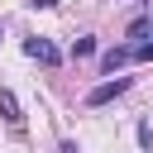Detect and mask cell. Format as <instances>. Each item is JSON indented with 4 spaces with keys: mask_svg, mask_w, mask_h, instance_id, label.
I'll list each match as a JSON object with an SVG mask.
<instances>
[{
    "mask_svg": "<svg viewBox=\"0 0 153 153\" xmlns=\"http://www.w3.org/2000/svg\"><path fill=\"white\" fill-rule=\"evenodd\" d=\"M129 62H153V38H129V43H115L105 57H100V72H120Z\"/></svg>",
    "mask_w": 153,
    "mask_h": 153,
    "instance_id": "6da1fadb",
    "label": "cell"
},
{
    "mask_svg": "<svg viewBox=\"0 0 153 153\" xmlns=\"http://www.w3.org/2000/svg\"><path fill=\"white\" fill-rule=\"evenodd\" d=\"M124 91H129V76L100 81V86H91V91H86V105H105V100H115V96H124Z\"/></svg>",
    "mask_w": 153,
    "mask_h": 153,
    "instance_id": "7a4b0ae2",
    "label": "cell"
},
{
    "mask_svg": "<svg viewBox=\"0 0 153 153\" xmlns=\"http://www.w3.org/2000/svg\"><path fill=\"white\" fill-rule=\"evenodd\" d=\"M24 53H29L33 62H43V67H57V62H62V53H57L48 38H24Z\"/></svg>",
    "mask_w": 153,
    "mask_h": 153,
    "instance_id": "3957f363",
    "label": "cell"
},
{
    "mask_svg": "<svg viewBox=\"0 0 153 153\" xmlns=\"http://www.w3.org/2000/svg\"><path fill=\"white\" fill-rule=\"evenodd\" d=\"M0 120H5L10 129H24V110H19L14 91H5V86H0Z\"/></svg>",
    "mask_w": 153,
    "mask_h": 153,
    "instance_id": "277c9868",
    "label": "cell"
},
{
    "mask_svg": "<svg viewBox=\"0 0 153 153\" xmlns=\"http://www.w3.org/2000/svg\"><path fill=\"white\" fill-rule=\"evenodd\" d=\"M91 53H96V38H76L72 43V57H91Z\"/></svg>",
    "mask_w": 153,
    "mask_h": 153,
    "instance_id": "5b68a950",
    "label": "cell"
}]
</instances>
